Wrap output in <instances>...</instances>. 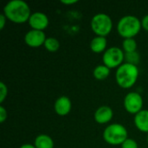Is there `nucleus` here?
Segmentation results:
<instances>
[{
	"instance_id": "nucleus-18",
	"label": "nucleus",
	"mask_w": 148,
	"mask_h": 148,
	"mask_svg": "<svg viewBox=\"0 0 148 148\" xmlns=\"http://www.w3.org/2000/svg\"><path fill=\"white\" fill-rule=\"evenodd\" d=\"M140 54L137 51L134 52H131V53H125V60L126 62L130 63V64H134L136 65L140 62Z\"/></svg>"
},
{
	"instance_id": "nucleus-19",
	"label": "nucleus",
	"mask_w": 148,
	"mask_h": 148,
	"mask_svg": "<svg viewBox=\"0 0 148 148\" xmlns=\"http://www.w3.org/2000/svg\"><path fill=\"white\" fill-rule=\"evenodd\" d=\"M8 95V88L4 82H0V102L3 103Z\"/></svg>"
},
{
	"instance_id": "nucleus-10",
	"label": "nucleus",
	"mask_w": 148,
	"mask_h": 148,
	"mask_svg": "<svg viewBox=\"0 0 148 148\" xmlns=\"http://www.w3.org/2000/svg\"><path fill=\"white\" fill-rule=\"evenodd\" d=\"M72 108V102L70 99L66 96L62 95L56 99L54 104V110L56 114L60 116H65L68 115Z\"/></svg>"
},
{
	"instance_id": "nucleus-16",
	"label": "nucleus",
	"mask_w": 148,
	"mask_h": 148,
	"mask_svg": "<svg viewBox=\"0 0 148 148\" xmlns=\"http://www.w3.org/2000/svg\"><path fill=\"white\" fill-rule=\"evenodd\" d=\"M137 42L134 38H127L122 42V49L125 53H131L137 51Z\"/></svg>"
},
{
	"instance_id": "nucleus-13",
	"label": "nucleus",
	"mask_w": 148,
	"mask_h": 148,
	"mask_svg": "<svg viewBox=\"0 0 148 148\" xmlns=\"http://www.w3.org/2000/svg\"><path fill=\"white\" fill-rule=\"evenodd\" d=\"M108 41L104 36H95L90 42V49L96 54L104 53L107 50Z\"/></svg>"
},
{
	"instance_id": "nucleus-17",
	"label": "nucleus",
	"mask_w": 148,
	"mask_h": 148,
	"mask_svg": "<svg viewBox=\"0 0 148 148\" xmlns=\"http://www.w3.org/2000/svg\"><path fill=\"white\" fill-rule=\"evenodd\" d=\"M43 46L49 52H56L60 49V42L55 37H47Z\"/></svg>"
},
{
	"instance_id": "nucleus-8",
	"label": "nucleus",
	"mask_w": 148,
	"mask_h": 148,
	"mask_svg": "<svg viewBox=\"0 0 148 148\" xmlns=\"http://www.w3.org/2000/svg\"><path fill=\"white\" fill-rule=\"evenodd\" d=\"M47 37L44 31L30 29L24 36V42L31 48H38L44 45Z\"/></svg>"
},
{
	"instance_id": "nucleus-1",
	"label": "nucleus",
	"mask_w": 148,
	"mask_h": 148,
	"mask_svg": "<svg viewBox=\"0 0 148 148\" xmlns=\"http://www.w3.org/2000/svg\"><path fill=\"white\" fill-rule=\"evenodd\" d=\"M3 13L9 21L18 24L28 22L32 14L29 4L23 0H10L3 7Z\"/></svg>"
},
{
	"instance_id": "nucleus-2",
	"label": "nucleus",
	"mask_w": 148,
	"mask_h": 148,
	"mask_svg": "<svg viewBox=\"0 0 148 148\" xmlns=\"http://www.w3.org/2000/svg\"><path fill=\"white\" fill-rule=\"evenodd\" d=\"M138 66L124 62L121 65L115 72L116 83L122 88L127 89L134 87L139 78Z\"/></svg>"
},
{
	"instance_id": "nucleus-15",
	"label": "nucleus",
	"mask_w": 148,
	"mask_h": 148,
	"mask_svg": "<svg viewBox=\"0 0 148 148\" xmlns=\"http://www.w3.org/2000/svg\"><path fill=\"white\" fill-rule=\"evenodd\" d=\"M110 71H111V69L109 68H108L104 64H101V65H98L95 68V69L93 71V75L96 80L102 81V80L107 79L109 76Z\"/></svg>"
},
{
	"instance_id": "nucleus-7",
	"label": "nucleus",
	"mask_w": 148,
	"mask_h": 148,
	"mask_svg": "<svg viewBox=\"0 0 148 148\" xmlns=\"http://www.w3.org/2000/svg\"><path fill=\"white\" fill-rule=\"evenodd\" d=\"M124 108L128 114H137L143 108L142 96L137 92H129L124 98Z\"/></svg>"
},
{
	"instance_id": "nucleus-14",
	"label": "nucleus",
	"mask_w": 148,
	"mask_h": 148,
	"mask_svg": "<svg viewBox=\"0 0 148 148\" xmlns=\"http://www.w3.org/2000/svg\"><path fill=\"white\" fill-rule=\"evenodd\" d=\"M34 146L36 148H54L55 143L50 136L47 134H40L36 137Z\"/></svg>"
},
{
	"instance_id": "nucleus-9",
	"label": "nucleus",
	"mask_w": 148,
	"mask_h": 148,
	"mask_svg": "<svg viewBox=\"0 0 148 148\" xmlns=\"http://www.w3.org/2000/svg\"><path fill=\"white\" fill-rule=\"evenodd\" d=\"M28 23L31 29L43 31L49 26V20L45 13L41 11H36L31 14Z\"/></svg>"
},
{
	"instance_id": "nucleus-5",
	"label": "nucleus",
	"mask_w": 148,
	"mask_h": 148,
	"mask_svg": "<svg viewBox=\"0 0 148 148\" xmlns=\"http://www.w3.org/2000/svg\"><path fill=\"white\" fill-rule=\"evenodd\" d=\"M90 26L96 36L106 37L113 29V21L108 14L98 13L92 17Z\"/></svg>"
},
{
	"instance_id": "nucleus-24",
	"label": "nucleus",
	"mask_w": 148,
	"mask_h": 148,
	"mask_svg": "<svg viewBox=\"0 0 148 148\" xmlns=\"http://www.w3.org/2000/svg\"><path fill=\"white\" fill-rule=\"evenodd\" d=\"M78 1L77 0H61V3L65 5H72L76 3Z\"/></svg>"
},
{
	"instance_id": "nucleus-25",
	"label": "nucleus",
	"mask_w": 148,
	"mask_h": 148,
	"mask_svg": "<svg viewBox=\"0 0 148 148\" xmlns=\"http://www.w3.org/2000/svg\"><path fill=\"white\" fill-rule=\"evenodd\" d=\"M19 148H36L35 146H34V144L32 145V144H23V145H22L21 147Z\"/></svg>"
},
{
	"instance_id": "nucleus-22",
	"label": "nucleus",
	"mask_w": 148,
	"mask_h": 148,
	"mask_svg": "<svg viewBox=\"0 0 148 148\" xmlns=\"http://www.w3.org/2000/svg\"><path fill=\"white\" fill-rule=\"evenodd\" d=\"M7 17L5 16V15L3 13H2L0 15V29H3L4 26H5V23H6V21H7Z\"/></svg>"
},
{
	"instance_id": "nucleus-11",
	"label": "nucleus",
	"mask_w": 148,
	"mask_h": 148,
	"mask_svg": "<svg viewBox=\"0 0 148 148\" xmlns=\"http://www.w3.org/2000/svg\"><path fill=\"white\" fill-rule=\"evenodd\" d=\"M113 116L114 111L108 106H101L98 108L94 114V119L95 122L101 125H104L110 122L113 119Z\"/></svg>"
},
{
	"instance_id": "nucleus-20",
	"label": "nucleus",
	"mask_w": 148,
	"mask_h": 148,
	"mask_svg": "<svg viewBox=\"0 0 148 148\" xmlns=\"http://www.w3.org/2000/svg\"><path fill=\"white\" fill-rule=\"evenodd\" d=\"M121 148H139L138 143L130 138H127L122 144H121Z\"/></svg>"
},
{
	"instance_id": "nucleus-26",
	"label": "nucleus",
	"mask_w": 148,
	"mask_h": 148,
	"mask_svg": "<svg viewBox=\"0 0 148 148\" xmlns=\"http://www.w3.org/2000/svg\"><path fill=\"white\" fill-rule=\"evenodd\" d=\"M147 143H148V134H147Z\"/></svg>"
},
{
	"instance_id": "nucleus-12",
	"label": "nucleus",
	"mask_w": 148,
	"mask_h": 148,
	"mask_svg": "<svg viewBox=\"0 0 148 148\" xmlns=\"http://www.w3.org/2000/svg\"><path fill=\"white\" fill-rule=\"evenodd\" d=\"M134 122L138 130L142 133L148 134V110L142 109L140 112L135 114Z\"/></svg>"
},
{
	"instance_id": "nucleus-23",
	"label": "nucleus",
	"mask_w": 148,
	"mask_h": 148,
	"mask_svg": "<svg viewBox=\"0 0 148 148\" xmlns=\"http://www.w3.org/2000/svg\"><path fill=\"white\" fill-rule=\"evenodd\" d=\"M141 26L142 29L148 31V15H146L142 19H141Z\"/></svg>"
},
{
	"instance_id": "nucleus-6",
	"label": "nucleus",
	"mask_w": 148,
	"mask_h": 148,
	"mask_svg": "<svg viewBox=\"0 0 148 148\" xmlns=\"http://www.w3.org/2000/svg\"><path fill=\"white\" fill-rule=\"evenodd\" d=\"M124 60L125 52L122 49L116 46L107 49L102 56L103 64L110 69H118L121 65L124 63Z\"/></svg>"
},
{
	"instance_id": "nucleus-4",
	"label": "nucleus",
	"mask_w": 148,
	"mask_h": 148,
	"mask_svg": "<svg viewBox=\"0 0 148 148\" xmlns=\"http://www.w3.org/2000/svg\"><path fill=\"white\" fill-rule=\"evenodd\" d=\"M103 140L111 146H121L128 138L127 128L120 123H113L106 127L103 132Z\"/></svg>"
},
{
	"instance_id": "nucleus-3",
	"label": "nucleus",
	"mask_w": 148,
	"mask_h": 148,
	"mask_svg": "<svg viewBox=\"0 0 148 148\" xmlns=\"http://www.w3.org/2000/svg\"><path fill=\"white\" fill-rule=\"evenodd\" d=\"M141 29V20H140L137 16L132 15L122 16L119 20L117 24L118 34L124 39L134 38V36H136L140 33Z\"/></svg>"
},
{
	"instance_id": "nucleus-21",
	"label": "nucleus",
	"mask_w": 148,
	"mask_h": 148,
	"mask_svg": "<svg viewBox=\"0 0 148 148\" xmlns=\"http://www.w3.org/2000/svg\"><path fill=\"white\" fill-rule=\"evenodd\" d=\"M7 117H8V114H7L5 108L1 106L0 107V122L3 123L7 120Z\"/></svg>"
}]
</instances>
